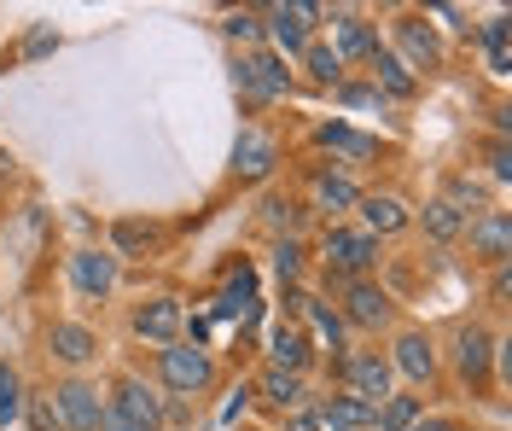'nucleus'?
<instances>
[{"label": "nucleus", "instance_id": "nucleus-1", "mask_svg": "<svg viewBox=\"0 0 512 431\" xmlns=\"http://www.w3.org/2000/svg\"><path fill=\"white\" fill-rule=\"evenodd\" d=\"M315 263L326 280H379V239L373 233H361L355 222H326L315 245Z\"/></svg>", "mask_w": 512, "mask_h": 431}, {"label": "nucleus", "instance_id": "nucleus-2", "mask_svg": "<svg viewBox=\"0 0 512 431\" xmlns=\"http://www.w3.org/2000/svg\"><path fill=\"white\" fill-rule=\"evenodd\" d=\"M501 344H507V338L489 327V321H478V315L454 327V338H448V367H454V379H460V385H466L472 397H478L483 385H489V373H495V356H501Z\"/></svg>", "mask_w": 512, "mask_h": 431}, {"label": "nucleus", "instance_id": "nucleus-3", "mask_svg": "<svg viewBox=\"0 0 512 431\" xmlns=\"http://www.w3.org/2000/svg\"><path fill=\"white\" fill-rule=\"evenodd\" d=\"M99 431H163V397L140 373H117L105 391V420Z\"/></svg>", "mask_w": 512, "mask_h": 431}, {"label": "nucleus", "instance_id": "nucleus-4", "mask_svg": "<svg viewBox=\"0 0 512 431\" xmlns=\"http://www.w3.org/2000/svg\"><path fill=\"white\" fill-rule=\"evenodd\" d=\"M384 47L414 70V76H437V70H448L443 30H437L425 12H396V24H390V41H384Z\"/></svg>", "mask_w": 512, "mask_h": 431}, {"label": "nucleus", "instance_id": "nucleus-5", "mask_svg": "<svg viewBox=\"0 0 512 431\" xmlns=\"http://www.w3.org/2000/svg\"><path fill=\"white\" fill-rule=\"evenodd\" d=\"M332 379H338V391L367 397V402H384L390 391H396L390 356H384L379 344H350L344 356H332Z\"/></svg>", "mask_w": 512, "mask_h": 431}, {"label": "nucleus", "instance_id": "nucleus-6", "mask_svg": "<svg viewBox=\"0 0 512 431\" xmlns=\"http://www.w3.org/2000/svg\"><path fill=\"white\" fill-rule=\"evenodd\" d=\"M233 94L245 105H274V100H286L291 94V70H286V59L274 53V47H256V53H239L233 59Z\"/></svg>", "mask_w": 512, "mask_h": 431}, {"label": "nucleus", "instance_id": "nucleus-7", "mask_svg": "<svg viewBox=\"0 0 512 431\" xmlns=\"http://www.w3.org/2000/svg\"><path fill=\"white\" fill-rule=\"evenodd\" d=\"M152 367H158V385L175 402L204 397V391L216 385V356H210V350H198V344H163Z\"/></svg>", "mask_w": 512, "mask_h": 431}, {"label": "nucleus", "instance_id": "nucleus-8", "mask_svg": "<svg viewBox=\"0 0 512 431\" xmlns=\"http://www.w3.org/2000/svg\"><path fill=\"white\" fill-rule=\"evenodd\" d=\"M332 298H338V315L350 332H384L396 321V298L384 292L379 280H326Z\"/></svg>", "mask_w": 512, "mask_h": 431}, {"label": "nucleus", "instance_id": "nucleus-9", "mask_svg": "<svg viewBox=\"0 0 512 431\" xmlns=\"http://www.w3.org/2000/svg\"><path fill=\"white\" fill-rule=\"evenodd\" d=\"M326 24V6H315V0H286V6H262V30H268V47L286 59V53H297L303 59V47L315 41V30Z\"/></svg>", "mask_w": 512, "mask_h": 431}, {"label": "nucleus", "instance_id": "nucleus-10", "mask_svg": "<svg viewBox=\"0 0 512 431\" xmlns=\"http://www.w3.org/2000/svg\"><path fill=\"white\" fill-rule=\"evenodd\" d=\"M384 356H390V373L408 379V385H437V373H443V350H437L431 327H402Z\"/></svg>", "mask_w": 512, "mask_h": 431}, {"label": "nucleus", "instance_id": "nucleus-11", "mask_svg": "<svg viewBox=\"0 0 512 431\" xmlns=\"http://www.w3.org/2000/svg\"><path fill=\"white\" fill-rule=\"evenodd\" d=\"M460 239H466V251H472L478 268H507L512 263V216L501 204H489L483 216H472Z\"/></svg>", "mask_w": 512, "mask_h": 431}, {"label": "nucleus", "instance_id": "nucleus-12", "mask_svg": "<svg viewBox=\"0 0 512 431\" xmlns=\"http://www.w3.org/2000/svg\"><path fill=\"white\" fill-rule=\"evenodd\" d=\"M326 24H332V41H326V47L344 59V70H350V65H367V59L384 47V41H379V24H373V18H361V12L326 6Z\"/></svg>", "mask_w": 512, "mask_h": 431}, {"label": "nucleus", "instance_id": "nucleus-13", "mask_svg": "<svg viewBox=\"0 0 512 431\" xmlns=\"http://www.w3.org/2000/svg\"><path fill=\"white\" fill-rule=\"evenodd\" d=\"M53 408H59V426L64 431H99L105 420V391H99L94 379H59L53 385Z\"/></svg>", "mask_w": 512, "mask_h": 431}, {"label": "nucleus", "instance_id": "nucleus-14", "mask_svg": "<svg viewBox=\"0 0 512 431\" xmlns=\"http://www.w3.org/2000/svg\"><path fill=\"white\" fill-rule=\"evenodd\" d=\"M128 327H134V338H146V344H181V327H187V303L169 298V292H158V298H146L134 315H128Z\"/></svg>", "mask_w": 512, "mask_h": 431}, {"label": "nucleus", "instance_id": "nucleus-15", "mask_svg": "<svg viewBox=\"0 0 512 431\" xmlns=\"http://www.w3.org/2000/svg\"><path fill=\"white\" fill-rule=\"evenodd\" d=\"M361 199V187H355L344 169H309V216H326V222H344Z\"/></svg>", "mask_w": 512, "mask_h": 431}, {"label": "nucleus", "instance_id": "nucleus-16", "mask_svg": "<svg viewBox=\"0 0 512 431\" xmlns=\"http://www.w3.org/2000/svg\"><path fill=\"white\" fill-rule=\"evenodd\" d=\"M274 169H280V140L268 129H256V123H245L239 140H233V175L251 187V181H268Z\"/></svg>", "mask_w": 512, "mask_h": 431}, {"label": "nucleus", "instance_id": "nucleus-17", "mask_svg": "<svg viewBox=\"0 0 512 431\" xmlns=\"http://www.w3.org/2000/svg\"><path fill=\"white\" fill-rule=\"evenodd\" d=\"M355 228L373 233V239H390V233H408L414 228V210H408V199H396V193H361L355 199Z\"/></svg>", "mask_w": 512, "mask_h": 431}, {"label": "nucleus", "instance_id": "nucleus-18", "mask_svg": "<svg viewBox=\"0 0 512 431\" xmlns=\"http://www.w3.org/2000/svg\"><path fill=\"white\" fill-rule=\"evenodd\" d=\"M47 356L76 373V367L99 362V332L88 327V321H53V327H47Z\"/></svg>", "mask_w": 512, "mask_h": 431}, {"label": "nucleus", "instance_id": "nucleus-19", "mask_svg": "<svg viewBox=\"0 0 512 431\" xmlns=\"http://www.w3.org/2000/svg\"><path fill=\"white\" fill-rule=\"evenodd\" d=\"M117 280H123V263L111 257V251H76L70 257V286L82 292V298H111L117 292Z\"/></svg>", "mask_w": 512, "mask_h": 431}, {"label": "nucleus", "instance_id": "nucleus-20", "mask_svg": "<svg viewBox=\"0 0 512 431\" xmlns=\"http://www.w3.org/2000/svg\"><path fill=\"white\" fill-rule=\"evenodd\" d=\"M251 397L286 420V414H297V408L309 402V379H303V373H280V367H262L256 385H251Z\"/></svg>", "mask_w": 512, "mask_h": 431}, {"label": "nucleus", "instance_id": "nucleus-21", "mask_svg": "<svg viewBox=\"0 0 512 431\" xmlns=\"http://www.w3.org/2000/svg\"><path fill=\"white\" fill-rule=\"evenodd\" d=\"M309 414L320 420V431H373V414H379V402L338 391V397H320Z\"/></svg>", "mask_w": 512, "mask_h": 431}, {"label": "nucleus", "instance_id": "nucleus-22", "mask_svg": "<svg viewBox=\"0 0 512 431\" xmlns=\"http://www.w3.org/2000/svg\"><path fill=\"white\" fill-rule=\"evenodd\" d=\"M268 367H280V373H303V379H309V367H315V344H309V332L297 327V321H280V327L268 332Z\"/></svg>", "mask_w": 512, "mask_h": 431}, {"label": "nucleus", "instance_id": "nucleus-23", "mask_svg": "<svg viewBox=\"0 0 512 431\" xmlns=\"http://www.w3.org/2000/svg\"><path fill=\"white\" fill-rule=\"evenodd\" d=\"M297 327L309 332V344H326L332 356H344V350H350V327H344V315H338L332 303L303 298V309H297Z\"/></svg>", "mask_w": 512, "mask_h": 431}, {"label": "nucleus", "instance_id": "nucleus-24", "mask_svg": "<svg viewBox=\"0 0 512 431\" xmlns=\"http://www.w3.org/2000/svg\"><path fill=\"white\" fill-rule=\"evenodd\" d=\"M315 146H326L338 164H373V158L384 152L373 134L350 129V123H320V129H315Z\"/></svg>", "mask_w": 512, "mask_h": 431}, {"label": "nucleus", "instance_id": "nucleus-25", "mask_svg": "<svg viewBox=\"0 0 512 431\" xmlns=\"http://www.w3.org/2000/svg\"><path fill=\"white\" fill-rule=\"evenodd\" d=\"M163 245V222L152 216H123V222H111V257L123 263V257H146V251H158Z\"/></svg>", "mask_w": 512, "mask_h": 431}, {"label": "nucleus", "instance_id": "nucleus-26", "mask_svg": "<svg viewBox=\"0 0 512 431\" xmlns=\"http://www.w3.org/2000/svg\"><path fill=\"white\" fill-rule=\"evenodd\" d=\"M256 303V268L251 263H233L222 280V292H216V321H245Z\"/></svg>", "mask_w": 512, "mask_h": 431}, {"label": "nucleus", "instance_id": "nucleus-27", "mask_svg": "<svg viewBox=\"0 0 512 431\" xmlns=\"http://www.w3.org/2000/svg\"><path fill=\"white\" fill-rule=\"evenodd\" d=\"M367 70H373L367 82L379 88L384 100H414V94H419V76H414V70H408V65H402V59H396L390 47H379V53L367 59Z\"/></svg>", "mask_w": 512, "mask_h": 431}, {"label": "nucleus", "instance_id": "nucleus-28", "mask_svg": "<svg viewBox=\"0 0 512 431\" xmlns=\"http://www.w3.org/2000/svg\"><path fill=\"white\" fill-rule=\"evenodd\" d=\"M414 222L425 228V239H437V245H460V233H466V216L448 199H425L414 210Z\"/></svg>", "mask_w": 512, "mask_h": 431}, {"label": "nucleus", "instance_id": "nucleus-29", "mask_svg": "<svg viewBox=\"0 0 512 431\" xmlns=\"http://www.w3.org/2000/svg\"><path fill=\"white\" fill-rule=\"evenodd\" d=\"M303 222H309L303 199H291V193H268V199H262V228L274 233V239H297Z\"/></svg>", "mask_w": 512, "mask_h": 431}, {"label": "nucleus", "instance_id": "nucleus-30", "mask_svg": "<svg viewBox=\"0 0 512 431\" xmlns=\"http://www.w3.org/2000/svg\"><path fill=\"white\" fill-rule=\"evenodd\" d=\"M472 35H478V47L489 53V70H495V76H507V70H512V53H507V47H512V18H507V12H495V18L478 24Z\"/></svg>", "mask_w": 512, "mask_h": 431}, {"label": "nucleus", "instance_id": "nucleus-31", "mask_svg": "<svg viewBox=\"0 0 512 431\" xmlns=\"http://www.w3.org/2000/svg\"><path fill=\"white\" fill-rule=\"evenodd\" d=\"M222 35L239 47V53H256V47H268V30H262V12L256 6H233L222 18Z\"/></svg>", "mask_w": 512, "mask_h": 431}, {"label": "nucleus", "instance_id": "nucleus-32", "mask_svg": "<svg viewBox=\"0 0 512 431\" xmlns=\"http://www.w3.org/2000/svg\"><path fill=\"white\" fill-rule=\"evenodd\" d=\"M425 414V402L414 397V391H390V397L379 402V414H373V431H408Z\"/></svg>", "mask_w": 512, "mask_h": 431}, {"label": "nucleus", "instance_id": "nucleus-33", "mask_svg": "<svg viewBox=\"0 0 512 431\" xmlns=\"http://www.w3.org/2000/svg\"><path fill=\"white\" fill-rule=\"evenodd\" d=\"M437 199H448L454 210H460V216H466V222L489 210V193H483V181H478V175H448V181H443V193H437Z\"/></svg>", "mask_w": 512, "mask_h": 431}, {"label": "nucleus", "instance_id": "nucleus-34", "mask_svg": "<svg viewBox=\"0 0 512 431\" xmlns=\"http://www.w3.org/2000/svg\"><path fill=\"white\" fill-rule=\"evenodd\" d=\"M303 70H309V76H315L320 88H338V82H344V59H338V53H332V47H326V41H309V47H303Z\"/></svg>", "mask_w": 512, "mask_h": 431}, {"label": "nucleus", "instance_id": "nucleus-35", "mask_svg": "<svg viewBox=\"0 0 512 431\" xmlns=\"http://www.w3.org/2000/svg\"><path fill=\"white\" fill-rule=\"evenodd\" d=\"M18 420H24V379L12 362H0V426H18Z\"/></svg>", "mask_w": 512, "mask_h": 431}, {"label": "nucleus", "instance_id": "nucleus-36", "mask_svg": "<svg viewBox=\"0 0 512 431\" xmlns=\"http://www.w3.org/2000/svg\"><path fill=\"white\" fill-rule=\"evenodd\" d=\"M303 239H274V274L286 280V286H303Z\"/></svg>", "mask_w": 512, "mask_h": 431}, {"label": "nucleus", "instance_id": "nucleus-37", "mask_svg": "<svg viewBox=\"0 0 512 431\" xmlns=\"http://www.w3.org/2000/svg\"><path fill=\"white\" fill-rule=\"evenodd\" d=\"M24 420H30V431H64L59 408H53V391H30L24 397Z\"/></svg>", "mask_w": 512, "mask_h": 431}, {"label": "nucleus", "instance_id": "nucleus-38", "mask_svg": "<svg viewBox=\"0 0 512 431\" xmlns=\"http://www.w3.org/2000/svg\"><path fill=\"white\" fill-rule=\"evenodd\" d=\"M483 158H489V175H495V181H512V146H507V134H495V140L483 146Z\"/></svg>", "mask_w": 512, "mask_h": 431}, {"label": "nucleus", "instance_id": "nucleus-39", "mask_svg": "<svg viewBox=\"0 0 512 431\" xmlns=\"http://www.w3.org/2000/svg\"><path fill=\"white\" fill-rule=\"evenodd\" d=\"M332 100H344V105H384V94L373 88V82H338V88H332Z\"/></svg>", "mask_w": 512, "mask_h": 431}, {"label": "nucleus", "instance_id": "nucleus-40", "mask_svg": "<svg viewBox=\"0 0 512 431\" xmlns=\"http://www.w3.org/2000/svg\"><path fill=\"white\" fill-rule=\"evenodd\" d=\"M507 292H512V263L507 268H489V309H495V315L507 309Z\"/></svg>", "mask_w": 512, "mask_h": 431}, {"label": "nucleus", "instance_id": "nucleus-41", "mask_svg": "<svg viewBox=\"0 0 512 431\" xmlns=\"http://www.w3.org/2000/svg\"><path fill=\"white\" fill-rule=\"evenodd\" d=\"M408 431H466V426H460L454 414H419V420H414Z\"/></svg>", "mask_w": 512, "mask_h": 431}, {"label": "nucleus", "instance_id": "nucleus-42", "mask_svg": "<svg viewBox=\"0 0 512 431\" xmlns=\"http://www.w3.org/2000/svg\"><path fill=\"white\" fill-rule=\"evenodd\" d=\"M280 431H320V420L309 414V408H297V414H286V420H280Z\"/></svg>", "mask_w": 512, "mask_h": 431}, {"label": "nucleus", "instance_id": "nucleus-43", "mask_svg": "<svg viewBox=\"0 0 512 431\" xmlns=\"http://www.w3.org/2000/svg\"><path fill=\"white\" fill-rule=\"evenodd\" d=\"M47 47H59V35H53V30H35L30 41H24V53H30V59H35V53H47Z\"/></svg>", "mask_w": 512, "mask_h": 431}, {"label": "nucleus", "instance_id": "nucleus-44", "mask_svg": "<svg viewBox=\"0 0 512 431\" xmlns=\"http://www.w3.org/2000/svg\"><path fill=\"white\" fill-rule=\"evenodd\" d=\"M6 181H12V152L0 146V187H6Z\"/></svg>", "mask_w": 512, "mask_h": 431}]
</instances>
